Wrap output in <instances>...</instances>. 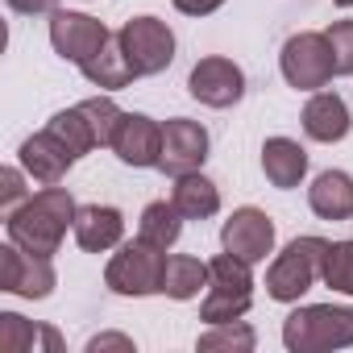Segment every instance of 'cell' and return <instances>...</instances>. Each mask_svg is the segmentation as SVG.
Segmentation results:
<instances>
[{"label": "cell", "mask_w": 353, "mask_h": 353, "mask_svg": "<svg viewBox=\"0 0 353 353\" xmlns=\"http://www.w3.org/2000/svg\"><path fill=\"white\" fill-rule=\"evenodd\" d=\"M75 212L79 208H75L71 192L46 183V192L30 196L21 208L9 212V241H17L30 254L50 258L59 250V241L67 237V225H75Z\"/></svg>", "instance_id": "1"}, {"label": "cell", "mask_w": 353, "mask_h": 353, "mask_svg": "<svg viewBox=\"0 0 353 353\" xmlns=\"http://www.w3.org/2000/svg\"><path fill=\"white\" fill-rule=\"evenodd\" d=\"M283 345L291 353H320V349H345L353 345V307L336 303H312L287 316Z\"/></svg>", "instance_id": "2"}, {"label": "cell", "mask_w": 353, "mask_h": 353, "mask_svg": "<svg viewBox=\"0 0 353 353\" xmlns=\"http://www.w3.org/2000/svg\"><path fill=\"white\" fill-rule=\"evenodd\" d=\"M254 303V274L250 262H241L237 254H221L208 262V295L200 303V320L208 324H229L241 320Z\"/></svg>", "instance_id": "3"}, {"label": "cell", "mask_w": 353, "mask_h": 353, "mask_svg": "<svg viewBox=\"0 0 353 353\" xmlns=\"http://www.w3.org/2000/svg\"><path fill=\"white\" fill-rule=\"evenodd\" d=\"M162 279H166V254L141 237L125 241L104 270V283L117 295H154V291H162Z\"/></svg>", "instance_id": "4"}, {"label": "cell", "mask_w": 353, "mask_h": 353, "mask_svg": "<svg viewBox=\"0 0 353 353\" xmlns=\"http://www.w3.org/2000/svg\"><path fill=\"white\" fill-rule=\"evenodd\" d=\"M324 250H328V241H320V237H295V241L274 258V266H270V274H266V291H270V299H279V303H295V299L320 279Z\"/></svg>", "instance_id": "5"}, {"label": "cell", "mask_w": 353, "mask_h": 353, "mask_svg": "<svg viewBox=\"0 0 353 353\" xmlns=\"http://www.w3.org/2000/svg\"><path fill=\"white\" fill-rule=\"evenodd\" d=\"M117 42H121V50H125V59H129V67L137 75H158L174 59V34L158 17H133V21H125L121 34H117Z\"/></svg>", "instance_id": "6"}, {"label": "cell", "mask_w": 353, "mask_h": 353, "mask_svg": "<svg viewBox=\"0 0 353 353\" xmlns=\"http://www.w3.org/2000/svg\"><path fill=\"white\" fill-rule=\"evenodd\" d=\"M283 79L299 92H316L324 88L332 75H336V63H332V46L324 34H295L287 46H283Z\"/></svg>", "instance_id": "7"}, {"label": "cell", "mask_w": 353, "mask_h": 353, "mask_svg": "<svg viewBox=\"0 0 353 353\" xmlns=\"http://www.w3.org/2000/svg\"><path fill=\"white\" fill-rule=\"evenodd\" d=\"M0 291L21 295V299H46L54 291V266L42 254L21 250L17 241H9L0 250Z\"/></svg>", "instance_id": "8"}, {"label": "cell", "mask_w": 353, "mask_h": 353, "mask_svg": "<svg viewBox=\"0 0 353 353\" xmlns=\"http://www.w3.org/2000/svg\"><path fill=\"white\" fill-rule=\"evenodd\" d=\"M204 158H208V133H204V125H196L188 117H170L162 125V158H158V170H166L170 179H179V174L200 170Z\"/></svg>", "instance_id": "9"}, {"label": "cell", "mask_w": 353, "mask_h": 353, "mask_svg": "<svg viewBox=\"0 0 353 353\" xmlns=\"http://www.w3.org/2000/svg\"><path fill=\"white\" fill-rule=\"evenodd\" d=\"M50 42H54V50L67 59V63H75V67H83V63H92L108 42H112V34L104 30V21H96V17H83V13H54V21H50Z\"/></svg>", "instance_id": "10"}, {"label": "cell", "mask_w": 353, "mask_h": 353, "mask_svg": "<svg viewBox=\"0 0 353 353\" xmlns=\"http://www.w3.org/2000/svg\"><path fill=\"white\" fill-rule=\"evenodd\" d=\"M188 92L208 104V108H229L245 96V75L237 63L229 59H200L192 67V79H188Z\"/></svg>", "instance_id": "11"}, {"label": "cell", "mask_w": 353, "mask_h": 353, "mask_svg": "<svg viewBox=\"0 0 353 353\" xmlns=\"http://www.w3.org/2000/svg\"><path fill=\"white\" fill-rule=\"evenodd\" d=\"M221 245L254 266L274 250V221L266 212H258V208H237L221 229Z\"/></svg>", "instance_id": "12"}, {"label": "cell", "mask_w": 353, "mask_h": 353, "mask_svg": "<svg viewBox=\"0 0 353 353\" xmlns=\"http://www.w3.org/2000/svg\"><path fill=\"white\" fill-rule=\"evenodd\" d=\"M112 150L125 166H158L162 158V125H154L141 112H125L112 137Z\"/></svg>", "instance_id": "13"}, {"label": "cell", "mask_w": 353, "mask_h": 353, "mask_svg": "<svg viewBox=\"0 0 353 353\" xmlns=\"http://www.w3.org/2000/svg\"><path fill=\"white\" fill-rule=\"evenodd\" d=\"M71 162H75V154L67 150V141L54 129L34 133L30 141H21V166L34 174L38 183H59L63 174L71 170Z\"/></svg>", "instance_id": "14"}, {"label": "cell", "mask_w": 353, "mask_h": 353, "mask_svg": "<svg viewBox=\"0 0 353 353\" xmlns=\"http://www.w3.org/2000/svg\"><path fill=\"white\" fill-rule=\"evenodd\" d=\"M71 229H75V241H79L88 254H104V250L121 245L125 221H121V212L108 208V204H88V208L75 212V225H71Z\"/></svg>", "instance_id": "15"}, {"label": "cell", "mask_w": 353, "mask_h": 353, "mask_svg": "<svg viewBox=\"0 0 353 353\" xmlns=\"http://www.w3.org/2000/svg\"><path fill=\"white\" fill-rule=\"evenodd\" d=\"M38 349L63 353V336L50 324H30L17 312L0 316V353H38Z\"/></svg>", "instance_id": "16"}, {"label": "cell", "mask_w": 353, "mask_h": 353, "mask_svg": "<svg viewBox=\"0 0 353 353\" xmlns=\"http://www.w3.org/2000/svg\"><path fill=\"white\" fill-rule=\"evenodd\" d=\"M349 108L336 92H316L307 104H303V133L312 141H341L349 133Z\"/></svg>", "instance_id": "17"}, {"label": "cell", "mask_w": 353, "mask_h": 353, "mask_svg": "<svg viewBox=\"0 0 353 353\" xmlns=\"http://www.w3.org/2000/svg\"><path fill=\"white\" fill-rule=\"evenodd\" d=\"M307 204L324 221H349L353 216V179L345 170H324L307 188Z\"/></svg>", "instance_id": "18"}, {"label": "cell", "mask_w": 353, "mask_h": 353, "mask_svg": "<svg viewBox=\"0 0 353 353\" xmlns=\"http://www.w3.org/2000/svg\"><path fill=\"white\" fill-rule=\"evenodd\" d=\"M262 170L274 188H299V179L307 174V154L291 137H270L262 145Z\"/></svg>", "instance_id": "19"}, {"label": "cell", "mask_w": 353, "mask_h": 353, "mask_svg": "<svg viewBox=\"0 0 353 353\" xmlns=\"http://www.w3.org/2000/svg\"><path fill=\"white\" fill-rule=\"evenodd\" d=\"M170 204L183 212V221H208V216L221 212V192H216L212 179H204L200 170H192V174H179V179H174Z\"/></svg>", "instance_id": "20"}, {"label": "cell", "mask_w": 353, "mask_h": 353, "mask_svg": "<svg viewBox=\"0 0 353 353\" xmlns=\"http://www.w3.org/2000/svg\"><path fill=\"white\" fill-rule=\"evenodd\" d=\"M83 75H88V83H96V88H129L133 79H137V71L129 67V59H125V50H121V42L112 38L92 63H83L79 67Z\"/></svg>", "instance_id": "21"}, {"label": "cell", "mask_w": 353, "mask_h": 353, "mask_svg": "<svg viewBox=\"0 0 353 353\" xmlns=\"http://www.w3.org/2000/svg\"><path fill=\"white\" fill-rule=\"evenodd\" d=\"M200 287H208V266L200 258H188V254H174L166 258V279H162V291L170 299H196Z\"/></svg>", "instance_id": "22"}, {"label": "cell", "mask_w": 353, "mask_h": 353, "mask_svg": "<svg viewBox=\"0 0 353 353\" xmlns=\"http://www.w3.org/2000/svg\"><path fill=\"white\" fill-rule=\"evenodd\" d=\"M179 233H183V212L174 208V204H166V200H154L145 212H141V241H150V245H158V250H170L174 241H179Z\"/></svg>", "instance_id": "23"}, {"label": "cell", "mask_w": 353, "mask_h": 353, "mask_svg": "<svg viewBox=\"0 0 353 353\" xmlns=\"http://www.w3.org/2000/svg\"><path fill=\"white\" fill-rule=\"evenodd\" d=\"M46 129H54L63 141H67V150L75 154V158H83L88 150H96L100 141H96V133H92V125H88V117H83V108L75 104V108H67V112H59Z\"/></svg>", "instance_id": "24"}, {"label": "cell", "mask_w": 353, "mask_h": 353, "mask_svg": "<svg viewBox=\"0 0 353 353\" xmlns=\"http://www.w3.org/2000/svg\"><path fill=\"white\" fill-rule=\"evenodd\" d=\"M320 279H324L332 291H345V295H353V241H332V245L324 250Z\"/></svg>", "instance_id": "25"}, {"label": "cell", "mask_w": 353, "mask_h": 353, "mask_svg": "<svg viewBox=\"0 0 353 353\" xmlns=\"http://www.w3.org/2000/svg\"><path fill=\"white\" fill-rule=\"evenodd\" d=\"M83 108V117H88V125H92V133H96V141L100 145H112V137H117V125H121V108L108 100V96H96V100H83L79 104Z\"/></svg>", "instance_id": "26"}, {"label": "cell", "mask_w": 353, "mask_h": 353, "mask_svg": "<svg viewBox=\"0 0 353 353\" xmlns=\"http://www.w3.org/2000/svg\"><path fill=\"white\" fill-rule=\"evenodd\" d=\"M196 349L200 353H216V349H254V328H245V324H237V320H229V324H212V332H204L200 341H196Z\"/></svg>", "instance_id": "27"}, {"label": "cell", "mask_w": 353, "mask_h": 353, "mask_svg": "<svg viewBox=\"0 0 353 353\" xmlns=\"http://www.w3.org/2000/svg\"><path fill=\"white\" fill-rule=\"evenodd\" d=\"M324 38H328V46H332L336 75H353V21H336Z\"/></svg>", "instance_id": "28"}, {"label": "cell", "mask_w": 353, "mask_h": 353, "mask_svg": "<svg viewBox=\"0 0 353 353\" xmlns=\"http://www.w3.org/2000/svg\"><path fill=\"white\" fill-rule=\"evenodd\" d=\"M26 196V183H21V170H0V208L5 212H13L17 208V200Z\"/></svg>", "instance_id": "29"}, {"label": "cell", "mask_w": 353, "mask_h": 353, "mask_svg": "<svg viewBox=\"0 0 353 353\" xmlns=\"http://www.w3.org/2000/svg\"><path fill=\"white\" fill-rule=\"evenodd\" d=\"M221 5H225V0H174V9L188 13V17H208V13H216Z\"/></svg>", "instance_id": "30"}, {"label": "cell", "mask_w": 353, "mask_h": 353, "mask_svg": "<svg viewBox=\"0 0 353 353\" xmlns=\"http://www.w3.org/2000/svg\"><path fill=\"white\" fill-rule=\"evenodd\" d=\"M100 349H125V353H133V341L129 336H117V332H104V336H92L88 341V353H100Z\"/></svg>", "instance_id": "31"}, {"label": "cell", "mask_w": 353, "mask_h": 353, "mask_svg": "<svg viewBox=\"0 0 353 353\" xmlns=\"http://www.w3.org/2000/svg\"><path fill=\"white\" fill-rule=\"evenodd\" d=\"M9 9H17V13H54V0H9Z\"/></svg>", "instance_id": "32"}, {"label": "cell", "mask_w": 353, "mask_h": 353, "mask_svg": "<svg viewBox=\"0 0 353 353\" xmlns=\"http://www.w3.org/2000/svg\"><path fill=\"white\" fill-rule=\"evenodd\" d=\"M336 5H341V9H353V0H336Z\"/></svg>", "instance_id": "33"}]
</instances>
